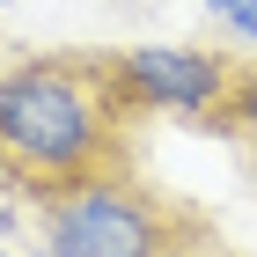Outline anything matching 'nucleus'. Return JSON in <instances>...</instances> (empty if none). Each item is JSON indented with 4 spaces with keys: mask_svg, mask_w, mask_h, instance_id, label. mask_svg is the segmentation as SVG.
Listing matches in <instances>:
<instances>
[{
    "mask_svg": "<svg viewBox=\"0 0 257 257\" xmlns=\"http://www.w3.org/2000/svg\"><path fill=\"white\" fill-rule=\"evenodd\" d=\"M140 118L118 52H0V198L37 213L140 162Z\"/></svg>",
    "mask_w": 257,
    "mask_h": 257,
    "instance_id": "nucleus-1",
    "label": "nucleus"
},
{
    "mask_svg": "<svg viewBox=\"0 0 257 257\" xmlns=\"http://www.w3.org/2000/svg\"><path fill=\"white\" fill-rule=\"evenodd\" d=\"M37 235L44 257H198L220 228L206 220V206L162 191L140 162H125L37 206Z\"/></svg>",
    "mask_w": 257,
    "mask_h": 257,
    "instance_id": "nucleus-2",
    "label": "nucleus"
},
{
    "mask_svg": "<svg viewBox=\"0 0 257 257\" xmlns=\"http://www.w3.org/2000/svg\"><path fill=\"white\" fill-rule=\"evenodd\" d=\"M118 74L140 110H177L184 125H198L235 74V52H220V44H133V52H118Z\"/></svg>",
    "mask_w": 257,
    "mask_h": 257,
    "instance_id": "nucleus-3",
    "label": "nucleus"
},
{
    "mask_svg": "<svg viewBox=\"0 0 257 257\" xmlns=\"http://www.w3.org/2000/svg\"><path fill=\"white\" fill-rule=\"evenodd\" d=\"M191 133L242 147V155H250V184H257V59H242V52H235V74H228L220 103H213V110L191 125Z\"/></svg>",
    "mask_w": 257,
    "mask_h": 257,
    "instance_id": "nucleus-4",
    "label": "nucleus"
},
{
    "mask_svg": "<svg viewBox=\"0 0 257 257\" xmlns=\"http://www.w3.org/2000/svg\"><path fill=\"white\" fill-rule=\"evenodd\" d=\"M206 15H213L235 44H257V0H206Z\"/></svg>",
    "mask_w": 257,
    "mask_h": 257,
    "instance_id": "nucleus-5",
    "label": "nucleus"
},
{
    "mask_svg": "<svg viewBox=\"0 0 257 257\" xmlns=\"http://www.w3.org/2000/svg\"><path fill=\"white\" fill-rule=\"evenodd\" d=\"M0 235H15V213H0Z\"/></svg>",
    "mask_w": 257,
    "mask_h": 257,
    "instance_id": "nucleus-6",
    "label": "nucleus"
},
{
    "mask_svg": "<svg viewBox=\"0 0 257 257\" xmlns=\"http://www.w3.org/2000/svg\"><path fill=\"white\" fill-rule=\"evenodd\" d=\"M0 8H8V0H0Z\"/></svg>",
    "mask_w": 257,
    "mask_h": 257,
    "instance_id": "nucleus-7",
    "label": "nucleus"
},
{
    "mask_svg": "<svg viewBox=\"0 0 257 257\" xmlns=\"http://www.w3.org/2000/svg\"><path fill=\"white\" fill-rule=\"evenodd\" d=\"M0 257H8V250H0Z\"/></svg>",
    "mask_w": 257,
    "mask_h": 257,
    "instance_id": "nucleus-8",
    "label": "nucleus"
}]
</instances>
